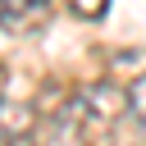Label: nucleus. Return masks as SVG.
<instances>
[{
	"label": "nucleus",
	"instance_id": "obj_1",
	"mask_svg": "<svg viewBox=\"0 0 146 146\" xmlns=\"http://www.w3.org/2000/svg\"><path fill=\"white\" fill-rule=\"evenodd\" d=\"M50 14V0H0V27L5 32H32Z\"/></svg>",
	"mask_w": 146,
	"mask_h": 146
},
{
	"label": "nucleus",
	"instance_id": "obj_2",
	"mask_svg": "<svg viewBox=\"0 0 146 146\" xmlns=\"http://www.w3.org/2000/svg\"><path fill=\"white\" fill-rule=\"evenodd\" d=\"M32 128H36V110H32V105L0 100V141H9V146H23Z\"/></svg>",
	"mask_w": 146,
	"mask_h": 146
},
{
	"label": "nucleus",
	"instance_id": "obj_3",
	"mask_svg": "<svg viewBox=\"0 0 146 146\" xmlns=\"http://www.w3.org/2000/svg\"><path fill=\"white\" fill-rule=\"evenodd\" d=\"M128 114H132V123L146 132V73L128 87Z\"/></svg>",
	"mask_w": 146,
	"mask_h": 146
},
{
	"label": "nucleus",
	"instance_id": "obj_4",
	"mask_svg": "<svg viewBox=\"0 0 146 146\" xmlns=\"http://www.w3.org/2000/svg\"><path fill=\"white\" fill-rule=\"evenodd\" d=\"M64 5H68L78 18H100V14L110 9V0H64Z\"/></svg>",
	"mask_w": 146,
	"mask_h": 146
},
{
	"label": "nucleus",
	"instance_id": "obj_5",
	"mask_svg": "<svg viewBox=\"0 0 146 146\" xmlns=\"http://www.w3.org/2000/svg\"><path fill=\"white\" fill-rule=\"evenodd\" d=\"M0 100H5V68H0Z\"/></svg>",
	"mask_w": 146,
	"mask_h": 146
}]
</instances>
